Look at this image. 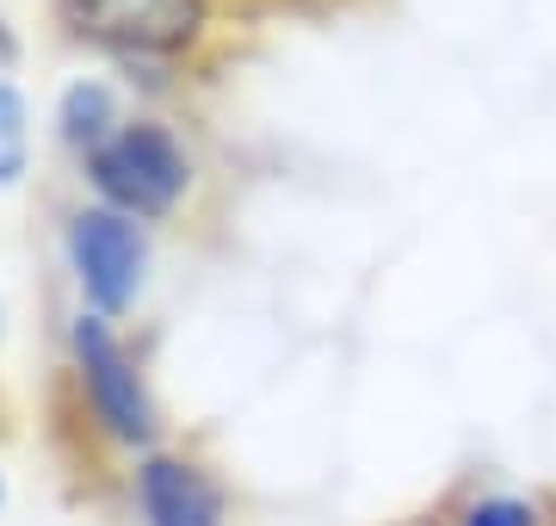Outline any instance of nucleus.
Segmentation results:
<instances>
[{"mask_svg":"<svg viewBox=\"0 0 556 526\" xmlns=\"http://www.w3.org/2000/svg\"><path fill=\"white\" fill-rule=\"evenodd\" d=\"M56 25L100 57L142 68V62H186L211 38V0H50Z\"/></svg>","mask_w":556,"mask_h":526,"instance_id":"obj_1","label":"nucleus"},{"mask_svg":"<svg viewBox=\"0 0 556 526\" xmlns=\"http://www.w3.org/2000/svg\"><path fill=\"white\" fill-rule=\"evenodd\" d=\"M68 360H75V385H80V409L93 415L112 446H130V452H155L161 415L155 397H149V378H142L137 353L118 341V328L80 310L68 323Z\"/></svg>","mask_w":556,"mask_h":526,"instance_id":"obj_3","label":"nucleus"},{"mask_svg":"<svg viewBox=\"0 0 556 526\" xmlns=\"http://www.w3.org/2000/svg\"><path fill=\"white\" fill-rule=\"evenodd\" d=\"M87 186L93 204H112L137 223H161L192 192V155L161 118H124L118 137L87 155Z\"/></svg>","mask_w":556,"mask_h":526,"instance_id":"obj_2","label":"nucleus"},{"mask_svg":"<svg viewBox=\"0 0 556 526\" xmlns=\"http://www.w3.org/2000/svg\"><path fill=\"white\" fill-rule=\"evenodd\" d=\"M31 174V105L13 82H0V186H20Z\"/></svg>","mask_w":556,"mask_h":526,"instance_id":"obj_8","label":"nucleus"},{"mask_svg":"<svg viewBox=\"0 0 556 526\" xmlns=\"http://www.w3.org/2000/svg\"><path fill=\"white\" fill-rule=\"evenodd\" d=\"M396 526H452V502L420 508V514H408V521H396Z\"/></svg>","mask_w":556,"mask_h":526,"instance_id":"obj_9","label":"nucleus"},{"mask_svg":"<svg viewBox=\"0 0 556 526\" xmlns=\"http://www.w3.org/2000/svg\"><path fill=\"white\" fill-rule=\"evenodd\" d=\"M130 502L142 526H229V489L186 452H142L130 471Z\"/></svg>","mask_w":556,"mask_h":526,"instance_id":"obj_5","label":"nucleus"},{"mask_svg":"<svg viewBox=\"0 0 556 526\" xmlns=\"http://www.w3.org/2000/svg\"><path fill=\"white\" fill-rule=\"evenodd\" d=\"M452 526H551V502L519 489H470L452 502Z\"/></svg>","mask_w":556,"mask_h":526,"instance_id":"obj_7","label":"nucleus"},{"mask_svg":"<svg viewBox=\"0 0 556 526\" xmlns=\"http://www.w3.org/2000/svg\"><path fill=\"white\" fill-rule=\"evenodd\" d=\"M551 526H556V496H551Z\"/></svg>","mask_w":556,"mask_h":526,"instance_id":"obj_12","label":"nucleus"},{"mask_svg":"<svg viewBox=\"0 0 556 526\" xmlns=\"http://www.w3.org/2000/svg\"><path fill=\"white\" fill-rule=\"evenodd\" d=\"M0 508H7V477H0Z\"/></svg>","mask_w":556,"mask_h":526,"instance_id":"obj_11","label":"nucleus"},{"mask_svg":"<svg viewBox=\"0 0 556 526\" xmlns=\"http://www.w3.org/2000/svg\"><path fill=\"white\" fill-rule=\"evenodd\" d=\"M118 130H124V105H118V87H112V82L80 75V82L62 87V100H56V137H62V149H75L80 162H87V155L105 149Z\"/></svg>","mask_w":556,"mask_h":526,"instance_id":"obj_6","label":"nucleus"},{"mask_svg":"<svg viewBox=\"0 0 556 526\" xmlns=\"http://www.w3.org/2000/svg\"><path fill=\"white\" fill-rule=\"evenodd\" d=\"M13 62H20V38H13V25L0 20V75H7Z\"/></svg>","mask_w":556,"mask_h":526,"instance_id":"obj_10","label":"nucleus"},{"mask_svg":"<svg viewBox=\"0 0 556 526\" xmlns=\"http://www.w3.org/2000/svg\"><path fill=\"white\" fill-rule=\"evenodd\" d=\"M62 254L80 285V304L93 316H124L142 298L149 279V223L124 217L112 204H80L68 229H62Z\"/></svg>","mask_w":556,"mask_h":526,"instance_id":"obj_4","label":"nucleus"}]
</instances>
